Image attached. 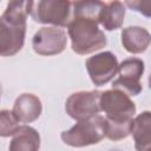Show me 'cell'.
I'll list each match as a JSON object with an SVG mask.
<instances>
[{
  "label": "cell",
  "instance_id": "cell-1",
  "mask_svg": "<svg viewBox=\"0 0 151 151\" xmlns=\"http://www.w3.org/2000/svg\"><path fill=\"white\" fill-rule=\"evenodd\" d=\"M33 1L13 0L7 4L0 18V54L9 57L18 53L25 42L26 19Z\"/></svg>",
  "mask_w": 151,
  "mask_h": 151
},
{
  "label": "cell",
  "instance_id": "cell-2",
  "mask_svg": "<svg viewBox=\"0 0 151 151\" xmlns=\"http://www.w3.org/2000/svg\"><path fill=\"white\" fill-rule=\"evenodd\" d=\"M98 25L99 22L94 19L73 15L67 27L73 52L78 54H90L105 47L106 37Z\"/></svg>",
  "mask_w": 151,
  "mask_h": 151
},
{
  "label": "cell",
  "instance_id": "cell-3",
  "mask_svg": "<svg viewBox=\"0 0 151 151\" xmlns=\"http://www.w3.org/2000/svg\"><path fill=\"white\" fill-rule=\"evenodd\" d=\"M104 137H106L105 117L99 114L86 120H80L70 130L61 133L63 142L73 147L97 144Z\"/></svg>",
  "mask_w": 151,
  "mask_h": 151
},
{
  "label": "cell",
  "instance_id": "cell-4",
  "mask_svg": "<svg viewBox=\"0 0 151 151\" xmlns=\"http://www.w3.org/2000/svg\"><path fill=\"white\" fill-rule=\"evenodd\" d=\"M35 22L51 24L60 27H68L73 19L72 1L66 0H41L33 1L31 14Z\"/></svg>",
  "mask_w": 151,
  "mask_h": 151
},
{
  "label": "cell",
  "instance_id": "cell-5",
  "mask_svg": "<svg viewBox=\"0 0 151 151\" xmlns=\"http://www.w3.org/2000/svg\"><path fill=\"white\" fill-rule=\"evenodd\" d=\"M100 107L106 113L105 118L112 120H132L136 113V105L130 99V96L114 88L101 92Z\"/></svg>",
  "mask_w": 151,
  "mask_h": 151
},
{
  "label": "cell",
  "instance_id": "cell-6",
  "mask_svg": "<svg viewBox=\"0 0 151 151\" xmlns=\"http://www.w3.org/2000/svg\"><path fill=\"white\" fill-rule=\"evenodd\" d=\"M100 91H80L71 94L65 103L66 113L80 122L97 116L100 111Z\"/></svg>",
  "mask_w": 151,
  "mask_h": 151
},
{
  "label": "cell",
  "instance_id": "cell-7",
  "mask_svg": "<svg viewBox=\"0 0 151 151\" xmlns=\"http://www.w3.org/2000/svg\"><path fill=\"white\" fill-rule=\"evenodd\" d=\"M119 77L112 83V88L125 92L127 96H138L142 92L140 77L144 73V61L138 58H127L119 64Z\"/></svg>",
  "mask_w": 151,
  "mask_h": 151
},
{
  "label": "cell",
  "instance_id": "cell-8",
  "mask_svg": "<svg viewBox=\"0 0 151 151\" xmlns=\"http://www.w3.org/2000/svg\"><path fill=\"white\" fill-rule=\"evenodd\" d=\"M66 44V32L58 27H42L32 39V47L40 55L59 54L65 50Z\"/></svg>",
  "mask_w": 151,
  "mask_h": 151
},
{
  "label": "cell",
  "instance_id": "cell-9",
  "mask_svg": "<svg viewBox=\"0 0 151 151\" xmlns=\"http://www.w3.org/2000/svg\"><path fill=\"white\" fill-rule=\"evenodd\" d=\"M86 70L92 83L97 86H101L116 76L119 70V64L117 57L106 51L90 57L86 60Z\"/></svg>",
  "mask_w": 151,
  "mask_h": 151
},
{
  "label": "cell",
  "instance_id": "cell-10",
  "mask_svg": "<svg viewBox=\"0 0 151 151\" xmlns=\"http://www.w3.org/2000/svg\"><path fill=\"white\" fill-rule=\"evenodd\" d=\"M12 112L20 123L27 124L37 120L40 117L42 105L37 96L32 93H22L15 99Z\"/></svg>",
  "mask_w": 151,
  "mask_h": 151
},
{
  "label": "cell",
  "instance_id": "cell-11",
  "mask_svg": "<svg viewBox=\"0 0 151 151\" xmlns=\"http://www.w3.org/2000/svg\"><path fill=\"white\" fill-rule=\"evenodd\" d=\"M122 44L130 53H143L151 44V34L144 27L130 26L122 32Z\"/></svg>",
  "mask_w": 151,
  "mask_h": 151
},
{
  "label": "cell",
  "instance_id": "cell-12",
  "mask_svg": "<svg viewBox=\"0 0 151 151\" xmlns=\"http://www.w3.org/2000/svg\"><path fill=\"white\" fill-rule=\"evenodd\" d=\"M134 139L137 151H145L151 145V112L144 111L139 113L132 124L131 131Z\"/></svg>",
  "mask_w": 151,
  "mask_h": 151
},
{
  "label": "cell",
  "instance_id": "cell-13",
  "mask_svg": "<svg viewBox=\"0 0 151 151\" xmlns=\"http://www.w3.org/2000/svg\"><path fill=\"white\" fill-rule=\"evenodd\" d=\"M40 136L35 129L24 125L13 134L9 151H39Z\"/></svg>",
  "mask_w": 151,
  "mask_h": 151
},
{
  "label": "cell",
  "instance_id": "cell-14",
  "mask_svg": "<svg viewBox=\"0 0 151 151\" xmlns=\"http://www.w3.org/2000/svg\"><path fill=\"white\" fill-rule=\"evenodd\" d=\"M124 17H125V4L120 1L106 2L105 8L101 13L100 25L107 31L117 29L123 25Z\"/></svg>",
  "mask_w": 151,
  "mask_h": 151
},
{
  "label": "cell",
  "instance_id": "cell-15",
  "mask_svg": "<svg viewBox=\"0 0 151 151\" xmlns=\"http://www.w3.org/2000/svg\"><path fill=\"white\" fill-rule=\"evenodd\" d=\"M132 120H112L109 118H105V130H106V137L111 140H120L126 138L131 131H132Z\"/></svg>",
  "mask_w": 151,
  "mask_h": 151
},
{
  "label": "cell",
  "instance_id": "cell-16",
  "mask_svg": "<svg viewBox=\"0 0 151 151\" xmlns=\"http://www.w3.org/2000/svg\"><path fill=\"white\" fill-rule=\"evenodd\" d=\"M19 120L12 111L2 110L0 112V136L9 137L13 136L19 129Z\"/></svg>",
  "mask_w": 151,
  "mask_h": 151
},
{
  "label": "cell",
  "instance_id": "cell-17",
  "mask_svg": "<svg viewBox=\"0 0 151 151\" xmlns=\"http://www.w3.org/2000/svg\"><path fill=\"white\" fill-rule=\"evenodd\" d=\"M125 5L146 18H151V0H127Z\"/></svg>",
  "mask_w": 151,
  "mask_h": 151
},
{
  "label": "cell",
  "instance_id": "cell-18",
  "mask_svg": "<svg viewBox=\"0 0 151 151\" xmlns=\"http://www.w3.org/2000/svg\"><path fill=\"white\" fill-rule=\"evenodd\" d=\"M149 87L151 88V74L149 76Z\"/></svg>",
  "mask_w": 151,
  "mask_h": 151
},
{
  "label": "cell",
  "instance_id": "cell-19",
  "mask_svg": "<svg viewBox=\"0 0 151 151\" xmlns=\"http://www.w3.org/2000/svg\"><path fill=\"white\" fill-rule=\"evenodd\" d=\"M145 151H151V145H150V146H149V147H147Z\"/></svg>",
  "mask_w": 151,
  "mask_h": 151
},
{
  "label": "cell",
  "instance_id": "cell-20",
  "mask_svg": "<svg viewBox=\"0 0 151 151\" xmlns=\"http://www.w3.org/2000/svg\"><path fill=\"white\" fill-rule=\"evenodd\" d=\"M110 151H118V150H110Z\"/></svg>",
  "mask_w": 151,
  "mask_h": 151
}]
</instances>
